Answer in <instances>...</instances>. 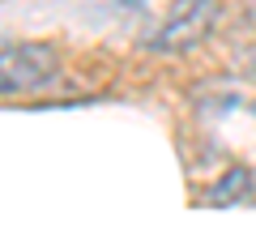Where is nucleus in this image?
Returning a JSON list of instances; mask_svg holds the SVG:
<instances>
[{
  "instance_id": "obj_1",
  "label": "nucleus",
  "mask_w": 256,
  "mask_h": 239,
  "mask_svg": "<svg viewBox=\"0 0 256 239\" xmlns=\"http://www.w3.org/2000/svg\"><path fill=\"white\" fill-rule=\"evenodd\" d=\"M64 52L47 38H18L0 47V98L43 94L60 82Z\"/></svg>"
},
{
  "instance_id": "obj_2",
  "label": "nucleus",
  "mask_w": 256,
  "mask_h": 239,
  "mask_svg": "<svg viewBox=\"0 0 256 239\" xmlns=\"http://www.w3.org/2000/svg\"><path fill=\"white\" fill-rule=\"evenodd\" d=\"M222 18H226V0H180L171 4L162 22L146 34V52L154 56H188L201 43L218 34Z\"/></svg>"
},
{
  "instance_id": "obj_3",
  "label": "nucleus",
  "mask_w": 256,
  "mask_h": 239,
  "mask_svg": "<svg viewBox=\"0 0 256 239\" xmlns=\"http://www.w3.org/2000/svg\"><path fill=\"white\" fill-rule=\"evenodd\" d=\"M252 188H256L252 166H230L218 184L205 188V201H210V205H239V201H248V196H252Z\"/></svg>"
},
{
  "instance_id": "obj_4",
  "label": "nucleus",
  "mask_w": 256,
  "mask_h": 239,
  "mask_svg": "<svg viewBox=\"0 0 256 239\" xmlns=\"http://www.w3.org/2000/svg\"><path fill=\"white\" fill-rule=\"evenodd\" d=\"M235 22L248 30H256V0H235Z\"/></svg>"
},
{
  "instance_id": "obj_5",
  "label": "nucleus",
  "mask_w": 256,
  "mask_h": 239,
  "mask_svg": "<svg viewBox=\"0 0 256 239\" xmlns=\"http://www.w3.org/2000/svg\"><path fill=\"white\" fill-rule=\"evenodd\" d=\"M252 116H256V102H252Z\"/></svg>"
}]
</instances>
